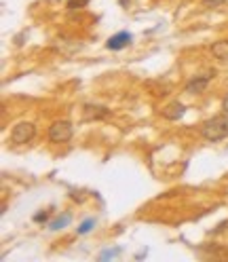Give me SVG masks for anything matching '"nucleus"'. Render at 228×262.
Segmentation results:
<instances>
[{"label": "nucleus", "instance_id": "1", "mask_svg": "<svg viewBox=\"0 0 228 262\" xmlns=\"http://www.w3.org/2000/svg\"><path fill=\"white\" fill-rule=\"evenodd\" d=\"M201 136L207 142H220V140L228 138V112L205 121L201 125Z\"/></svg>", "mask_w": 228, "mask_h": 262}, {"label": "nucleus", "instance_id": "2", "mask_svg": "<svg viewBox=\"0 0 228 262\" xmlns=\"http://www.w3.org/2000/svg\"><path fill=\"white\" fill-rule=\"evenodd\" d=\"M74 134L72 123L70 121H55L51 127H49V140L53 144H66Z\"/></svg>", "mask_w": 228, "mask_h": 262}, {"label": "nucleus", "instance_id": "3", "mask_svg": "<svg viewBox=\"0 0 228 262\" xmlns=\"http://www.w3.org/2000/svg\"><path fill=\"white\" fill-rule=\"evenodd\" d=\"M34 134H36V127L32 125V123H28V121H21V123H17L13 127V131H11V142L13 144H28V142H32V138H34Z\"/></svg>", "mask_w": 228, "mask_h": 262}, {"label": "nucleus", "instance_id": "4", "mask_svg": "<svg viewBox=\"0 0 228 262\" xmlns=\"http://www.w3.org/2000/svg\"><path fill=\"white\" fill-rule=\"evenodd\" d=\"M110 110L106 106H100V104H85L83 106V119L85 121H100L104 117H108Z\"/></svg>", "mask_w": 228, "mask_h": 262}, {"label": "nucleus", "instance_id": "5", "mask_svg": "<svg viewBox=\"0 0 228 262\" xmlns=\"http://www.w3.org/2000/svg\"><path fill=\"white\" fill-rule=\"evenodd\" d=\"M127 45H131V34H129V32H119V34L110 36L106 42V47L110 51H121V49H125Z\"/></svg>", "mask_w": 228, "mask_h": 262}, {"label": "nucleus", "instance_id": "6", "mask_svg": "<svg viewBox=\"0 0 228 262\" xmlns=\"http://www.w3.org/2000/svg\"><path fill=\"white\" fill-rule=\"evenodd\" d=\"M209 80H211V74L190 78L188 83H186V93H203V91H205V87L209 85Z\"/></svg>", "mask_w": 228, "mask_h": 262}, {"label": "nucleus", "instance_id": "7", "mask_svg": "<svg viewBox=\"0 0 228 262\" xmlns=\"http://www.w3.org/2000/svg\"><path fill=\"white\" fill-rule=\"evenodd\" d=\"M163 117H165L167 121H177L184 117V104L180 102H171L169 106L163 108Z\"/></svg>", "mask_w": 228, "mask_h": 262}, {"label": "nucleus", "instance_id": "8", "mask_svg": "<svg viewBox=\"0 0 228 262\" xmlns=\"http://www.w3.org/2000/svg\"><path fill=\"white\" fill-rule=\"evenodd\" d=\"M211 53H214V57L222 59V61H228V40H218L211 45Z\"/></svg>", "mask_w": 228, "mask_h": 262}, {"label": "nucleus", "instance_id": "9", "mask_svg": "<svg viewBox=\"0 0 228 262\" xmlns=\"http://www.w3.org/2000/svg\"><path fill=\"white\" fill-rule=\"evenodd\" d=\"M68 224H70V216L66 214L63 218H57V220H53V222H51V226H49V228H51V231H59V228L68 226Z\"/></svg>", "mask_w": 228, "mask_h": 262}, {"label": "nucleus", "instance_id": "10", "mask_svg": "<svg viewBox=\"0 0 228 262\" xmlns=\"http://www.w3.org/2000/svg\"><path fill=\"white\" fill-rule=\"evenodd\" d=\"M95 226V218H87L83 224H80L78 226V235H87L89 231H91V228Z\"/></svg>", "mask_w": 228, "mask_h": 262}, {"label": "nucleus", "instance_id": "11", "mask_svg": "<svg viewBox=\"0 0 228 262\" xmlns=\"http://www.w3.org/2000/svg\"><path fill=\"white\" fill-rule=\"evenodd\" d=\"M89 3H91V0H68L66 7H68L70 11H76V9H85Z\"/></svg>", "mask_w": 228, "mask_h": 262}, {"label": "nucleus", "instance_id": "12", "mask_svg": "<svg viewBox=\"0 0 228 262\" xmlns=\"http://www.w3.org/2000/svg\"><path fill=\"white\" fill-rule=\"evenodd\" d=\"M226 0H203V7L205 9H216V7H220V5H224Z\"/></svg>", "mask_w": 228, "mask_h": 262}, {"label": "nucleus", "instance_id": "13", "mask_svg": "<svg viewBox=\"0 0 228 262\" xmlns=\"http://www.w3.org/2000/svg\"><path fill=\"white\" fill-rule=\"evenodd\" d=\"M47 218H49L47 211H40V214H36V216H34V222H47Z\"/></svg>", "mask_w": 228, "mask_h": 262}, {"label": "nucleus", "instance_id": "14", "mask_svg": "<svg viewBox=\"0 0 228 262\" xmlns=\"http://www.w3.org/2000/svg\"><path fill=\"white\" fill-rule=\"evenodd\" d=\"M119 254V250H106L104 254H102V260H108V258H112V256H117Z\"/></svg>", "mask_w": 228, "mask_h": 262}, {"label": "nucleus", "instance_id": "15", "mask_svg": "<svg viewBox=\"0 0 228 262\" xmlns=\"http://www.w3.org/2000/svg\"><path fill=\"white\" fill-rule=\"evenodd\" d=\"M222 110H224V112H228V93L224 95V100H222Z\"/></svg>", "mask_w": 228, "mask_h": 262}]
</instances>
